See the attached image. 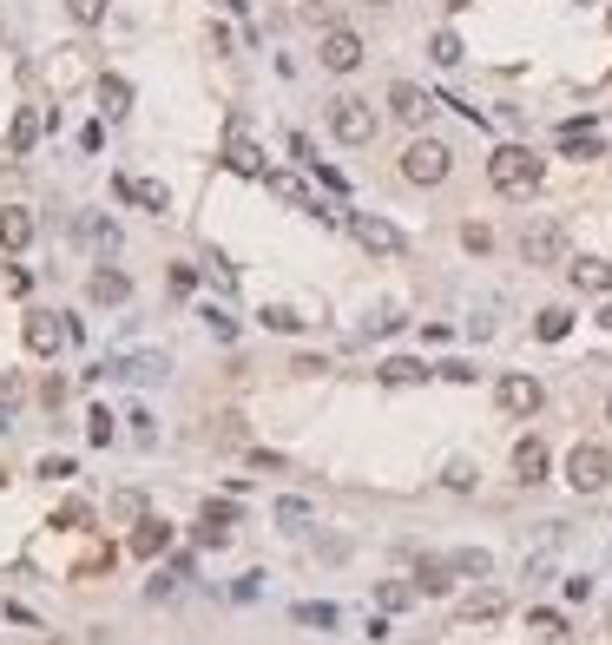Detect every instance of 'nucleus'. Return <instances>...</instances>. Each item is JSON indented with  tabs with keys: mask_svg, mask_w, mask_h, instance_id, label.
I'll list each match as a JSON object with an SVG mask.
<instances>
[{
	"mask_svg": "<svg viewBox=\"0 0 612 645\" xmlns=\"http://www.w3.org/2000/svg\"><path fill=\"white\" fill-rule=\"evenodd\" d=\"M86 441H99V448L112 441V415H106V409H93V415H86Z\"/></svg>",
	"mask_w": 612,
	"mask_h": 645,
	"instance_id": "37",
	"label": "nucleus"
},
{
	"mask_svg": "<svg viewBox=\"0 0 612 645\" xmlns=\"http://www.w3.org/2000/svg\"><path fill=\"white\" fill-rule=\"evenodd\" d=\"M606 422H612V395H606Z\"/></svg>",
	"mask_w": 612,
	"mask_h": 645,
	"instance_id": "44",
	"label": "nucleus"
},
{
	"mask_svg": "<svg viewBox=\"0 0 612 645\" xmlns=\"http://www.w3.org/2000/svg\"><path fill=\"white\" fill-rule=\"evenodd\" d=\"M369 7H382V0H369Z\"/></svg>",
	"mask_w": 612,
	"mask_h": 645,
	"instance_id": "45",
	"label": "nucleus"
},
{
	"mask_svg": "<svg viewBox=\"0 0 612 645\" xmlns=\"http://www.w3.org/2000/svg\"><path fill=\"white\" fill-rule=\"evenodd\" d=\"M520 257H527V264H566V231L553 218H534L527 224V231H520Z\"/></svg>",
	"mask_w": 612,
	"mask_h": 645,
	"instance_id": "5",
	"label": "nucleus"
},
{
	"mask_svg": "<svg viewBox=\"0 0 612 645\" xmlns=\"http://www.w3.org/2000/svg\"><path fill=\"white\" fill-rule=\"evenodd\" d=\"M547 468H553V455H547V441H540V435L514 441V481H520V488H540Z\"/></svg>",
	"mask_w": 612,
	"mask_h": 645,
	"instance_id": "9",
	"label": "nucleus"
},
{
	"mask_svg": "<svg viewBox=\"0 0 612 645\" xmlns=\"http://www.w3.org/2000/svg\"><path fill=\"white\" fill-rule=\"evenodd\" d=\"M494 402H501L507 415H534V409H540V382H534V376H501Z\"/></svg>",
	"mask_w": 612,
	"mask_h": 645,
	"instance_id": "12",
	"label": "nucleus"
},
{
	"mask_svg": "<svg viewBox=\"0 0 612 645\" xmlns=\"http://www.w3.org/2000/svg\"><path fill=\"white\" fill-rule=\"evenodd\" d=\"M461 244H468V251H487L494 237H487V224H461Z\"/></svg>",
	"mask_w": 612,
	"mask_h": 645,
	"instance_id": "42",
	"label": "nucleus"
},
{
	"mask_svg": "<svg viewBox=\"0 0 612 645\" xmlns=\"http://www.w3.org/2000/svg\"><path fill=\"white\" fill-rule=\"evenodd\" d=\"M448 573H455L448 560H422V567H415V586H422V593H448V586H455Z\"/></svg>",
	"mask_w": 612,
	"mask_h": 645,
	"instance_id": "25",
	"label": "nucleus"
},
{
	"mask_svg": "<svg viewBox=\"0 0 612 645\" xmlns=\"http://www.w3.org/2000/svg\"><path fill=\"white\" fill-rule=\"evenodd\" d=\"M204 323H211V336H218V343H231V336H237V316L231 310H204Z\"/></svg>",
	"mask_w": 612,
	"mask_h": 645,
	"instance_id": "36",
	"label": "nucleus"
},
{
	"mask_svg": "<svg viewBox=\"0 0 612 645\" xmlns=\"http://www.w3.org/2000/svg\"><path fill=\"white\" fill-rule=\"evenodd\" d=\"M428 376H435V369H428V362H415V356H389V362H382V382H395V389L428 382Z\"/></svg>",
	"mask_w": 612,
	"mask_h": 645,
	"instance_id": "21",
	"label": "nucleus"
},
{
	"mask_svg": "<svg viewBox=\"0 0 612 645\" xmlns=\"http://www.w3.org/2000/svg\"><path fill=\"white\" fill-rule=\"evenodd\" d=\"M566 330H573V310H560V303H553V310H540V316H534V336H540V343H560Z\"/></svg>",
	"mask_w": 612,
	"mask_h": 645,
	"instance_id": "24",
	"label": "nucleus"
},
{
	"mask_svg": "<svg viewBox=\"0 0 612 645\" xmlns=\"http://www.w3.org/2000/svg\"><path fill=\"white\" fill-rule=\"evenodd\" d=\"M507 613V593H494V586H487V593H474L468 606H461V619H468V626H487V619H501Z\"/></svg>",
	"mask_w": 612,
	"mask_h": 645,
	"instance_id": "22",
	"label": "nucleus"
},
{
	"mask_svg": "<svg viewBox=\"0 0 612 645\" xmlns=\"http://www.w3.org/2000/svg\"><path fill=\"white\" fill-rule=\"evenodd\" d=\"M172 547V520H158V514H145L139 527H132V553L139 560H158V553Z\"/></svg>",
	"mask_w": 612,
	"mask_h": 645,
	"instance_id": "13",
	"label": "nucleus"
},
{
	"mask_svg": "<svg viewBox=\"0 0 612 645\" xmlns=\"http://www.w3.org/2000/svg\"><path fill=\"white\" fill-rule=\"evenodd\" d=\"M297 626H336V606H323V599H303V606H297Z\"/></svg>",
	"mask_w": 612,
	"mask_h": 645,
	"instance_id": "32",
	"label": "nucleus"
},
{
	"mask_svg": "<svg viewBox=\"0 0 612 645\" xmlns=\"http://www.w3.org/2000/svg\"><path fill=\"white\" fill-rule=\"evenodd\" d=\"M112 520H132V527H139V520H145V494H112Z\"/></svg>",
	"mask_w": 612,
	"mask_h": 645,
	"instance_id": "31",
	"label": "nucleus"
},
{
	"mask_svg": "<svg viewBox=\"0 0 612 645\" xmlns=\"http://www.w3.org/2000/svg\"><path fill=\"white\" fill-rule=\"evenodd\" d=\"M224 165H231L237 178H264V172H270L264 152H257V145L244 139V132H231V139H224Z\"/></svg>",
	"mask_w": 612,
	"mask_h": 645,
	"instance_id": "14",
	"label": "nucleus"
},
{
	"mask_svg": "<svg viewBox=\"0 0 612 645\" xmlns=\"http://www.w3.org/2000/svg\"><path fill=\"white\" fill-rule=\"evenodd\" d=\"M448 172H455V152H448L441 139H415L402 152V178H408V185H441Z\"/></svg>",
	"mask_w": 612,
	"mask_h": 645,
	"instance_id": "2",
	"label": "nucleus"
},
{
	"mask_svg": "<svg viewBox=\"0 0 612 645\" xmlns=\"http://www.w3.org/2000/svg\"><path fill=\"white\" fill-rule=\"evenodd\" d=\"M487 178H494L501 198H527V191H540V158L527 145H501V152L487 158Z\"/></svg>",
	"mask_w": 612,
	"mask_h": 645,
	"instance_id": "1",
	"label": "nucleus"
},
{
	"mask_svg": "<svg viewBox=\"0 0 612 645\" xmlns=\"http://www.w3.org/2000/svg\"><path fill=\"white\" fill-rule=\"evenodd\" d=\"M441 481H448L455 494H468L474 488V468H468V461H448V474H441Z\"/></svg>",
	"mask_w": 612,
	"mask_h": 645,
	"instance_id": "39",
	"label": "nucleus"
},
{
	"mask_svg": "<svg viewBox=\"0 0 612 645\" xmlns=\"http://www.w3.org/2000/svg\"><path fill=\"white\" fill-rule=\"evenodd\" d=\"M303 14H310L316 27L330 33V27H343V0H303Z\"/></svg>",
	"mask_w": 612,
	"mask_h": 645,
	"instance_id": "28",
	"label": "nucleus"
},
{
	"mask_svg": "<svg viewBox=\"0 0 612 645\" xmlns=\"http://www.w3.org/2000/svg\"><path fill=\"white\" fill-rule=\"evenodd\" d=\"M264 191H270V198H283V205H297V211H316V218H336L330 205H316V191L303 185L297 172H264Z\"/></svg>",
	"mask_w": 612,
	"mask_h": 645,
	"instance_id": "8",
	"label": "nucleus"
},
{
	"mask_svg": "<svg viewBox=\"0 0 612 645\" xmlns=\"http://www.w3.org/2000/svg\"><path fill=\"white\" fill-rule=\"evenodd\" d=\"M20 395H27V382L14 369H0V409H20Z\"/></svg>",
	"mask_w": 612,
	"mask_h": 645,
	"instance_id": "35",
	"label": "nucleus"
},
{
	"mask_svg": "<svg viewBox=\"0 0 612 645\" xmlns=\"http://www.w3.org/2000/svg\"><path fill=\"white\" fill-rule=\"evenodd\" d=\"M270 514H277V527H290V534H303V527H310V501H297V494H283L277 507H270Z\"/></svg>",
	"mask_w": 612,
	"mask_h": 645,
	"instance_id": "23",
	"label": "nucleus"
},
{
	"mask_svg": "<svg viewBox=\"0 0 612 645\" xmlns=\"http://www.w3.org/2000/svg\"><path fill=\"white\" fill-rule=\"evenodd\" d=\"M119 376H132V382H152V376H165V356H132V362H119Z\"/></svg>",
	"mask_w": 612,
	"mask_h": 645,
	"instance_id": "29",
	"label": "nucleus"
},
{
	"mask_svg": "<svg viewBox=\"0 0 612 645\" xmlns=\"http://www.w3.org/2000/svg\"><path fill=\"white\" fill-rule=\"evenodd\" d=\"M606 27H612V20H606Z\"/></svg>",
	"mask_w": 612,
	"mask_h": 645,
	"instance_id": "46",
	"label": "nucleus"
},
{
	"mask_svg": "<svg viewBox=\"0 0 612 645\" xmlns=\"http://www.w3.org/2000/svg\"><path fill=\"white\" fill-rule=\"evenodd\" d=\"M264 330H283V336H290V330H303V316H290V310H264Z\"/></svg>",
	"mask_w": 612,
	"mask_h": 645,
	"instance_id": "40",
	"label": "nucleus"
},
{
	"mask_svg": "<svg viewBox=\"0 0 612 645\" xmlns=\"http://www.w3.org/2000/svg\"><path fill=\"white\" fill-rule=\"evenodd\" d=\"M198 520H218V527H231L237 507H231V501H204V514H198Z\"/></svg>",
	"mask_w": 612,
	"mask_h": 645,
	"instance_id": "41",
	"label": "nucleus"
},
{
	"mask_svg": "<svg viewBox=\"0 0 612 645\" xmlns=\"http://www.w3.org/2000/svg\"><path fill=\"white\" fill-rule=\"evenodd\" d=\"M40 126H47V119H40L33 106H20V112H14V126H7V158H27L33 145H40Z\"/></svg>",
	"mask_w": 612,
	"mask_h": 645,
	"instance_id": "15",
	"label": "nucleus"
},
{
	"mask_svg": "<svg viewBox=\"0 0 612 645\" xmlns=\"http://www.w3.org/2000/svg\"><path fill=\"white\" fill-rule=\"evenodd\" d=\"M527 626H534L540 639H566V619H560V613H540V606L527 613Z\"/></svg>",
	"mask_w": 612,
	"mask_h": 645,
	"instance_id": "34",
	"label": "nucleus"
},
{
	"mask_svg": "<svg viewBox=\"0 0 612 645\" xmlns=\"http://www.w3.org/2000/svg\"><path fill=\"white\" fill-rule=\"evenodd\" d=\"M382 613H402V606H415V599H422V586H408V580H389V586H382Z\"/></svg>",
	"mask_w": 612,
	"mask_h": 645,
	"instance_id": "26",
	"label": "nucleus"
},
{
	"mask_svg": "<svg viewBox=\"0 0 612 645\" xmlns=\"http://www.w3.org/2000/svg\"><path fill=\"white\" fill-rule=\"evenodd\" d=\"M448 567H455V573H468V580H481V573L494 567V560H487L481 547H461V553H448Z\"/></svg>",
	"mask_w": 612,
	"mask_h": 645,
	"instance_id": "27",
	"label": "nucleus"
},
{
	"mask_svg": "<svg viewBox=\"0 0 612 645\" xmlns=\"http://www.w3.org/2000/svg\"><path fill=\"white\" fill-rule=\"evenodd\" d=\"M66 336H79V330H73V323H60V316H27V349H33V356L66 349Z\"/></svg>",
	"mask_w": 612,
	"mask_h": 645,
	"instance_id": "11",
	"label": "nucleus"
},
{
	"mask_svg": "<svg viewBox=\"0 0 612 645\" xmlns=\"http://www.w3.org/2000/svg\"><path fill=\"white\" fill-rule=\"evenodd\" d=\"M106 7H112V0H66V14H73L79 27H93V20H106Z\"/></svg>",
	"mask_w": 612,
	"mask_h": 645,
	"instance_id": "33",
	"label": "nucleus"
},
{
	"mask_svg": "<svg viewBox=\"0 0 612 645\" xmlns=\"http://www.w3.org/2000/svg\"><path fill=\"white\" fill-rule=\"evenodd\" d=\"M349 237H356L362 251H376V257H395V251H402V231H395L389 218H376V211H356V218H349Z\"/></svg>",
	"mask_w": 612,
	"mask_h": 645,
	"instance_id": "6",
	"label": "nucleus"
},
{
	"mask_svg": "<svg viewBox=\"0 0 612 645\" xmlns=\"http://www.w3.org/2000/svg\"><path fill=\"white\" fill-rule=\"evenodd\" d=\"M99 112H106V119H126V112H132V86L119 73L99 79Z\"/></svg>",
	"mask_w": 612,
	"mask_h": 645,
	"instance_id": "20",
	"label": "nucleus"
},
{
	"mask_svg": "<svg viewBox=\"0 0 612 645\" xmlns=\"http://www.w3.org/2000/svg\"><path fill=\"white\" fill-rule=\"evenodd\" d=\"M599 323H606V330H612V303H606V310H599Z\"/></svg>",
	"mask_w": 612,
	"mask_h": 645,
	"instance_id": "43",
	"label": "nucleus"
},
{
	"mask_svg": "<svg viewBox=\"0 0 612 645\" xmlns=\"http://www.w3.org/2000/svg\"><path fill=\"white\" fill-rule=\"evenodd\" d=\"M330 132L343 145H369V139H376V106H369V99H356V93L330 99Z\"/></svg>",
	"mask_w": 612,
	"mask_h": 645,
	"instance_id": "3",
	"label": "nucleus"
},
{
	"mask_svg": "<svg viewBox=\"0 0 612 645\" xmlns=\"http://www.w3.org/2000/svg\"><path fill=\"white\" fill-rule=\"evenodd\" d=\"M191 534H198V547H224V540H231V527H218V520H198Z\"/></svg>",
	"mask_w": 612,
	"mask_h": 645,
	"instance_id": "38",
	"label": "nucleus"
},
{
	"mask_svg": "<svg viewBox=\"0 0 612 645\" xmlns=\"http://www.w3.org/2000/svg\"><path fill=\"white\" fill-rule=\"evenodd\" d=\"M573 284H580L586 297H612V264L606 257H580V264H573Z\"/></svg>",
	"mask_w": 612,
	"mask_h": 645,
	"instance_id": "18",
	"label": "nucleus"
},
{
	"mask_svg": "<svg viewBox=\"0 0 612 645\" xmlns=\"http://www.w3.org/2000/svg\"><path fill=\"white\" fill-rule=\"evenodd\" d=\"M86 290H93V303H126L132 297V277H126V270H106V264H99Z\"/></svg>",
	"mask_w": 612,
	"mask_h": 645,
	"instance_id": "19",
	"label": "nucleus"
},
{
	"mask_svg": "<svg viewBox=\"0 0 612 645\" xmlns=\"http://www.w3.org/2000/svg\"><path fill=\"white\" fill-rule=\"evenodd\" d=\"M566 481L580 494H599V488H612V455L599 448V441H580L573 455H566Z\"/></svg>",
	"mask_w": 612,
	"mask_h": 645,
	"instance_id": "4",
	"label": "nucleus"
},
{
	"mask_svg": "<svg viewBox=\"0 0 612 645\" xmlns=\"http://www.w3.org/2000/svg\"><path fill=\"white\" fill-rule=\"evenodd\" d=\"M435 106H441V99L422 93V86H408V79H395V86H389V112L402 119V126H428V119H435Z\"/></svg>",
	"mask_w": 612,
	"mask_h": 645,
	"instance_id": "7",
	"label": "nucleus"
},
{
	"mask_svg": "<svg viewBox=\"0 0 612 645\" xmlns=\"http://www.w3.org/2000/svg\"><path fill=\"white\" fill-rule=\"evenodd\" d=\"M33 231H40V224H33L27 205H7V211H0V244H7V251H27Z\"/></svg>",
	"mask_w": 612,
	"mask_h": 645,
	"instance_id": "17",
	"label": "nucleus"
},
{
	"mask_svg": "<svg viewBox=\"0 0 612 645\" xmlns=\"http://www.w3.org/2000/svg\"><path fill=\"white\" fill-rule=\"evenodd\" d=\"M560 152L566 158H599V126L593 119H566L560 126Z\"/></svg>",
	"mask_w": 612,
	"mask_h": 645,
	"instance_id": "16",
	"label": "nucleus"
},
{
	"mask_svg": "<svg viewBox=\"0 0 612 645\" xmlns=\"http://www.w3.org/2000/svg\"><path fill=\"white\" fill-rule=\"evenodd\" d=\"M428 60L435 66H461V40L455 33H435V40H428Z\"/></svg>",
	"mask_w": 612,
	"mask_h": 645,
	"instance_id": "30",
	"label": "nucleus"
},
{
	"mask_svg": "<svg viewBox=\"0 0 612 645\" xmlns=\"http://www.w3.org/2000/svg\"><path fill=\"white\" fill-rule=\"evenodd\" d=\"M316 60L330 66V73H356V66H362V40H356L349 27H330V33H323V53H316Z\"/></svg>",
	"mask_w": 612,
	"mask_h": 645,
	"instance_id": "10",
	"label": "nucleus"
}]
</instances>
